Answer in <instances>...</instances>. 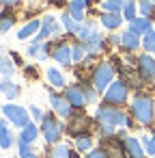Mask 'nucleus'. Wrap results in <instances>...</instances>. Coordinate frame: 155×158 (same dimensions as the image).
<instances>
[{"label":"nucleus","mask_w":155,"mask_h":158,"mask_svg":"<svg viewBox=\"0 0 155 158\" xmlns=\"http://www.w3.org/2000/svg\"><path fill=\"white\" fill-rule=\"evenodd\" d=\"M95 121H97L101 134H106V136L108 134H114V130L121 128V126H131V119L118 106H110V104H103V106L97 108Z\"/></svg>","instance_id":"1"},{"label":"nucleus","mask_w":155,"mask_h":158,"mask_svg":"<svg viewBox=\"0 0 155 158\" xmlns=\"http://www.w3.org/2000/svg\"><path fill=\"white\" fill-rule=\"evenodd\" d=\"M131 115L138 121V126H151L155 119V104L149 95L136 93L131 98Z\"/></svg>","instance_id":"2"},{"label":"nucleus","mask_w":155,"mask_h":158,"mask_svg":"<svg viewBox=\"0 0 155 158\" xmlns=\"http://www.w3.org/2000/svg\"><path fill=\"white\" fill-rule=\"evenodd\" d=\"M114 72H116L114 65L108 63V61H101V63H97L93 67V72H91V85L95 87L97 93H101V91H106L110 87V82L114 80Z\"/></svg>","instance_id":"3"},{"label":"nucleus","mask_w":155,"mask_h":158,"mask_svg":"<svg viewBox=\"0 0 155 158\" xmlns=\"http://www.w3.org/2000/svg\"><path fill=\"white\" fill-rule=\"evenodd\" d=\"M129 98V85L123 82V80H114L110 82V87L103 91V102L110 104V106H121L125 104Z\"/></svg>","instance_id":"4"},{"label":"nucleus","mask_w":155,"mask_h":158,"mask_svg":"<svg viewBox=\"0 0 155 158\" xmlns=\"http://www.w3.org/2000/svg\"><path fill=\"white\" fill-rule=\"evenodd\" d=\"M41 134L45 136L48 143L54 145V143H58L63 139V123H58L52 113H45L43 119H41Z\"/></svg>","instance_id":"5"},{"label":"nucleus","mask_w":155,"mask_h":158,"mask_svg":"<svg viewBox=\"0 0 155 158\" xmlns=\"http://www.w3.org/2000/svg\"><path fill=\"white\" fill-rule=\"evenodd\" d=\"M2 113H5V117L13 123V126H17V128H24V126H28L30 123V117H28V110L24 108V106H17V104H7V106H2Z\"/></svg>","instance_id":"6"},{"label":"nucleus","mask_w":155,"mask_h":158,"mask_svg":"<svg viewBox=\"0 0 155 158\" xmlns=\"http://www.w3.org/2000/svg\"><path fill=\"white\" fill-rule=\"evenodd\" d=\"M136 72H138V78L142 82H153L155 80V59L146 52V54H140L138 61H136Z\"/></svg>","instance_id":"7"},{"label":"nucleus","mask_w":155,"mask_h":158,"mask_svg":"<svg viewBox=\"0 0 155 158\" xmlns=\"http://www.w3.org/2000/svg\"><path fill=\"white\" fill-rule=\"evenodd\" d=\"M58 33H60L58 20H56L54 15H45L43 22H41V28H39L37 37H35V41H45V39H50L52 35H58Z\"/></svg>","instance_id":"8"},{"label":"nucleus","mask_w":155,"mask_h":158,"mask_svg":"<svg viewBox=\"0 0 155 158\" xmlns=\"http://www.w3.org/2000/svg\"><path fill=\"white\" fill-rule=\"evenodd\" d=\"M65 98L69 100V104L78 110H82L88 102H86V93H84V87L82 85H73V87H67L65 89Z\"/></svg>","instance_id":"9"},{"label":"nucleus","mask_w":155,"mask_h":158,"mask_svg":"<svg viewBox=\"0 0 155 158\" xmlns=\"http://www.w3.org/2000/svg\"><path fill=\"white\" fill-rule=\"evenodd\" d=\"M50 104H52L54 113H58L60 117H65V119H69V117H71V110H73V106L69 104V100H67L65 95L50 91Z\"/></svg>","instance_id":"10"},{"label":"nucleus","mask_w":155,"mask_h":158,"mask_svg":"<svg viewBox=\"0 0 155 158\" xmlns=\"http://www.w3.org/2000/svg\"><path fill=\"white\" fill-rule=\"evenodd\" d=\"M52 56L56 59V63L69 65V63L73 61V48L67 46V44H56V46L52 48Z\"/></svg>","instance_id":"11"},{"label":"nucleus","mask_w":155,"mask_h":158,"mask_svg":"<svg viewBox=\"0 0 155 158\" xmlns=\"http://www.w3.org/2000/svg\"><path fill=\"white\" fill-rule=\"evenodd\" d=\"M123 149H125L127 158H144V147L134 136H123Z\"/></svg>","instance_id":"12"},{"label":"nucleus","mask_w":155,"mask_h":158,"mask_svg":"<svg viewBox=\"0 0 155 158\" xmlns=\"http://www.w3.org/2000/svg\"><path fill=\"white\" fill-rule=\"evenodd\" d=\"M86 7H88V0H71L67 2V13L76 20V22H84V13H86Z\"/></svg>","instance_id":"13"},{"label":"nucleus","mask_w":155,"mask_h":158,"mask_svg":"<svg viewBox=\"0 0 155 158\" xmlns=\"http://www.w3.org/2000/svg\"><path fill=\"white\" fill-rule=\"evenodd\" d=\"M84 44V48H86V52H88V56H95V54H99L101 50H103V46H106V39H103V35H99L97 31L86 39V41H82Z\"/></svg>","instance_id":"14"},{"label":"nucleus","mask_w":155,"mask_h":158,"mask_svg":"<svg viewBox=\"0 0 155 158\" xmlns=\"http://www.w3.org/2000/svg\"><path fill=\"white\" fill-rule=\"evenodd\" d=\"M101 149L106 152L108 158H127V154L123 149V143L114 145V139H101Z\"/></svg>","instance_id":"15"},{"label":"nucleus","mask_w":155,"mask_h":158,"mask_svg":"<svg viewBox=\"0 0 155 158\" xmlns=\"http://www.w3.org/2000/svg\"><path fill=\"white\" fill-rule=\"evenodd\" d=\"M71 134H76V136H80V134H86L88 130H91V119L88 117H84V115H78V117H73L71 119V123H69V128H67Z\"/></svg>","instance_id":"16"},{"label":"nucleus","mask_w":155,"mask_h":158,"mask_svg":"<svg viewBox=\"0 0 155 158\" xmlns=\"http://www.w3.org/2000/svg\"><path fill=\"white\" fill-rule=\"evenodd\" d=\"M123 20H125V18H123L121 13H108V11H106V13H101V15H99L101 26H103V28H110V31L118 28V26L123 24Z\"/></svg>","instance_id":"17"},{"label":"nucleus","mask_w":155,"mask_h":158,"mask_svg":"<svg viewBox=\"0 0 155 158\" xmlns=\"http://www.w3.org/2000/svg\"><path fill=\"white\" fill-rule=\"evenodd\" d=\"M48 158H78L67 145H63V143H54L50 149H48V154H45Z\"/></svg>","instance_id":"18"},{"label":"nucleus","mask_w":155,"mask_h":158,"mask_svg":"<svg viewBox=\"0 0 155 158\" xmlns=\"http://www.w3.org/2000/svg\"><path fill=\"white\" fill-rule=\"evenodd\" d=\"M127 31H131L136 35H146L151 31V20L149 18H136V20L129 22V28Z\"/></svg>","instance_id":"19"},{"label":"nucleus","mask_w":155,"mask_h":158,"mask_svg":"<svg viewBox=\"0 0 155 158\" xmlns=\"http://www.w3.org/2000/svg\"><path fill=\"white\" fill-rule=\"evenodd\" d=\"M121 44H123L125 50H136V48L140 46V35H136V33H131V31H125V33L121 35Z\"/></svg>","instance_id":"20"},{"label":"nucleus","mask_w":155,"mask_h":158,"mask_svg":"<svg viewBox=\"0 0 155 158\" xmlns=\"http://www.w3.org/2000/svg\"><path fill=\"white\" fill-rule=\"evenodd\" d=\"M11 143H13V139H11L9 123H7L5 119H0V147H2V149H9Z\"/></svg>","instance_id":"21"},{"label":"nucleus","mask_w":155,"mask_h":158,"mask_svg":"<svg viewBox=\"0 0 155 158\" xmlns=\"http://www.w3.org/2000/svg\"><path fill=\"white\" fill-rule=\"evenodd\" d=\"M39 28H41V22H39V20H33V22H28L24 28H20V33H17V39H22V41H24V39L33 37V35H35Z\"/></svg>","instance_id":"22"},{"label":"nucleus","mask_w":155,"mask_h":158,"mask_svg":"<svg viewBox=\"0 0 155 158\" xmlns=\"http://www.w3.org/2000/svg\"><path fill=\"white\" fill-rule=\"evenodd\" d=\"M45 76H48V80H50L52 87H56V89L65 87V76H63V72H58L56 67H50V69L45 72Z\"/></svg>","instance_id":"23"},{"label":"nucleus","mask_w":155,"mask_h":158,"mask_svg":"<svg viewBox=\"0 0 155 158\" xmlns=\"http://www.w3.org/2000/svg\"><path fill=\"white\" fill-rule=\"evenodd\" d=\"M125 2H127V0H103L101 7H103V11H108V13H123Z\"/></svg>","instance_id":"24"},{"label":"nucleus","mask_w":155,"mask_h":158,"mask_svg":"<svg viewBox=\"0 0 155 158\" xmlns=\"http://www.w3.org/2000/svg\"><path fill=\"white\" fill-rule=\"evenodd\" d=\"M93 33H95V24L93 22H82L80 28H78V33H76V37H78V41H86Z\"/></svg>","instance_id":"25"},{"label":"nucleus","mask_w":155,"mask_h":158,"mask_svg":"<svg viewBox=\"0 0 155 158\" xmlns=\"http://www.w3.org/2000/svg\"><path fill=\"white\" fill-rule=\"evenodd\" d=\"M0 91L7 95V100H15V98L20 95V87H17V85H13V82H9V80L0 82Z\"/></svg>","instance_id":"26"},{"label":"nucleus","mask_w":155,"mask_h":158,"mask_svg":"<svg viewBox=\"0 0 155 158\" xmlns=\"http://www.w3.org/2000/svg\"><path fill=\"white\" fill-rule=\"evenodd\" d=\"M37 136H39V130H37V126H35L33 121H30L28 126H24V128H22V134H20V139H22V141H28V143H33Z\"/></svg>","instance_id":"27"},{"label":"nucleus","mask_w":155,"mask_h":158,"mask_svg":"<svg viewBox=\"0 0 155 158\" xmlns=\"http://www.w3.org/2000/svg\"><path fill=\"white\" fill-rule=\"evenodd\" d=\"M0 74H5V76H13L15 74V65L11 63V56L0 54Z\"/></svg>","instance_id":"28"},{"label":"nucleus","mask_w":155,"mask_h":158,"mask_svg":"<svg viewBox=\"0 0 155 158\" xmlns=\"http://www.w3.org/2000/svg\"><path fill=\"white\" fill-rule=\"evenodd\" d=\"M60 20H63V26L67 28V33H71V35H76V33H78L80 22H76V20H73L69 13H63V18H60Z\"/></svg>","instance_id":"29"},{"label":"nucleus","mask_w":155,"mask_h":158,"mask_svg":"<svg viewBox=\"0 0 155 158\" xmlns=\"http://www.w3.org/2000/svg\"><path fill=\"white\" fill-rule=\"evenodd\" d=\"M91 145H93V139H91L88 134L76 136V147H78V152H91Z\"/></svg>","instance_id":"30"},{"label":"nucleus","mask_w":155,"mask_h":158,"mask_svg":"<svg viewBox=\"0 0 155 158\" xmlns=\"http://www.w3.org/2000/svg\"><path fill=\"white\" fill-rule=\"evenodd\" d=\"M13 13H9V11H5V13H0V33H7V31H11V26H13Z\"/></svg>","instance_id":"31"},{"label":"nucleus","mask_w":155,"mask_h":158,"mask_svg":"<svg viewBox=\"0 0 155 158\" xmlns=\"http://www.w3.org/2000/svg\"><path fill=\"white\" fill-rule=\"evenodd\" d=\"M144 39H142V46H144V50L149 52V54H155V33L153 31H149L146 35H142Z\"/></svg>","instance_id":"32"},{"label":"nucleus","mask_w":155,"mask_h":158,"mask_svg":"<svg viewBox=\"0 0 155 158\" xmlns=\"http://www.w3.org/2000/svg\"><path fill=\"white\" fill-rule=\"evenodd\" d=\"M142 147H144V152H146V154L155 156V132H153V134H144V136H142Z\"/></svg>","instance_id":"33"},{"label":"nucleus","mask_w":155,"mask_h":158,"mask_svg":"<svg viewBox=\"0 0 155 158\" xmlns=\"http://www.w3.org/2000/svg\"><path fill=\"white\" fill-rule=\"evenodd\" d=\"M86 56H88V52H86L84 44H82V41H78V44L73 46V61H76V63H82Z\"/></svg>","instance_id":"34"},{"label":"nucleus","mask_w":155,"mask_h":158,"mask_svg":"<svg viewBox=\"0 0 155 158\" xmlns=\"http://www.w3.org/2000/svg\"><path fill=\"white\" fill-rule=\"evenodd\" d=\"M123 18L125 20H136V2H134V0H127V2H125V9H123Z\"/></svg>","instance_id":"35"},{"label":"nucleus","mask_w":155,"mask_h":158,"mask_svg":"<svg viewBox=\"0 0 155 158\" xmlns=\"http://www.w3.org/2000/svg\"><path fill=\"white\" fill-rule=\"evenodd\" d=\"M28 141H22L20 139V158H37V154H33L30 149H28Z\"/></svg>","instance_id":"36"},{"label":"nucleus","mask_w":155,"mask_h":158,"mask_svg":"<svg viewBox=\"0 0 155 158\" xmlns=\"http://www.w3.org/2000/svg\"><path fill=\"white\" fill-rule=\"evenodd\" d=\"M153 11H155L153 2H149V0H140V13H142V18H149Z\"/></svg>","instance_id":"37"},{"label":"nucleus","mask_w":155,"mask_h":158,"mask_svg":"<svg viewBox=\"0 0 155 158\" xmlns=\"http://www.w3.org/2000/svg\"><path fill=\"white\" fill-rule=\"evenodd\" d=\"M86 158H108V156H106V152H103V149H91Z\"/></svg>","instance_id":"38"},{"label":"nucleus","mask_w":155,"mask_h":158,"mask_svg":"<svg viewBox=\"0 0 155 158\" xmlns=\"http://www.w3.org/2000/svg\"><path fill=\"white\" fill-rule=\"evenodd\" d=\"M30 115H33L35 119H43V113H41L37 106H30Z\"/></svg>","instance_id":"39"},{"label":"nucleus","mask_w":155,"mask_h":158,"mask_svg":"<svg viewBox=\"0 0 155 158\" xmlns=\"http://www.w3.org/2000/svg\"><path fill=\"white\" fill-rule=\"evenodd\" d=\"M28 74H30V78H35V76H37V69H35V67H26V76H28Z\"/></svg>","instance_id":"40"},{"label":"nucleus","mask_w":155,"mask_h":158,"mask_svg":"<svg viewBox=\"0 0 155 158\" xmlns=\"http://www.w3.org/2000/svg\"><path fill=\"white\" fill-rule=\"evenodd\" d=\"M11 59H13V61H15V63H17V65H20V63H22V59H20V56H17V52H11Z\"/></svg>","instance_id":"41"},{"label":"nucleus","mask_w":155,"mask_h":158,"mask_svg":"<svg viewBox=\"0 0 155 158\" xmlns=\"http://www.w3.org/2000/svg\"><path fill=\"white\" fill-rule=\"evenodd\" d=\"M108 41H110V44H114V46H116V44H121V37H110V39H108Z\"/></svg>","instance_id":"42"},{"label":"nucleus","mask_w":155,"mask_h":158,"mask_svg":"<svg viewBox=\"0 0 155 158\" xmlns=\"http://www.w3.org/2000/svg\"><path fill=\"white\" fill-rule=\"evenodd\" d=\"M2 2H5L7 7H11V5H15V2H17V0H2Z\"/></svg>","instance_id":"43"},{"label":"nucleus","mask_w":155,"mask_h":158,"mask_svg":"<svg viewBox=\"0 0 155 158\" xmlns=\"http://www.w3.org/2000/svg\"><path fill=\"white\" fill-rule=\"evenodd\" d=\"M151 2H153V5H155V0H151Z\"/></svg>","instance_id":"44"},{"label":"nucleus","mask_w":155,"mask_h":158,"mask_svg":"<svg viewBox=\"0 0 155 158\" xmlns=\"http://www.w3.org/2000/svg\"><path fill=\"white\" fill-rule=\"evenodd\" d=\"M0 2H2V0H0Z\"/></svg>","instance_id":"45"},{"label":"nucleus","mask_w":155,"mask_h":158,"mask_svg":"<svg viewBox=\"0 0 155 158\" xmlns=\"http://www.w3.org/2000/svg\"><path fill=\"white\" fill-rule=\"evenodd\" d=\"M153 158H155V156H153Z\"/></svg>","instance_id":"46"}]
</instances>
